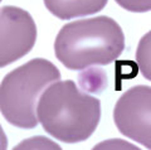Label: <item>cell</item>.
I'll use <instances>...</instances> for the list:
<instances>
[{
    "label": "cell",
    "instance_id": "obj_8",
    "mask_svg": "<svg viewBox=\"0 0 151 150\" xmlns=\"http://www.w3.org/2000/svg\"><path fill=\"white\" fill-rule=\"evenodd\" d=\"M121 8L132 13H145L151 10V0H115Z\"/></svg>",
    "mask_w": 151,
    "mask_h": 150
},
{
    "label": "cell",
    "instance_id": "obj_4",
    "mask_svg": "<svg viewBox=\"0 0 151 150\" xmlns=\"http://www.w3.org/2000/svg\"><path fill=\"white\" fill-rule=\"evenodd\" d=\"M113 121L122 135L151 149V87L127 90L115 105Z\"/></svg>",
    "mask_w": 151,
    "mask_h": 150
},
{
    "label": "cell",
    "instance_id": "obj_6",
    "mask_svg": "<svg viewBox=\"0 0 151 150\" xmlns=\"http://www.w3.org/2000/svg\"><path fill=\"white\" fill-rule=\"evenodd\" d=\"M44 5L54 17L62 20L87 17L101 12L108 0H43Z\"/></svg>",
    "mask_w": 151,
    "mask_h": 150
},
{
    "label": "cell",
    "instance_id": "obj_7",
    "mask_svg": "<svg viewBox=\"0 0 151 150\" xmlns=\"http://www.w3.org/2000/svg\"><path fill=\"white\" fill-rule=\"evenodd\" d=\"M136 62L141 74L151 81V30L140 39L136 49Z\"/></svg>",
    "mask_w": 151,
    "mask_h": 150
},
{
    "label": "cell",
    "instance_id": "obj_5",
    "mask_svg": "<svg viewBox=\"0 0 151 150\" xmlns=\"http://www.w3.org/2000/svg\"><path fill=\"white\" fill-rule=\"evenodd\" d=\"M37 25L28 12L17 6L0 10V66L5 67L24 57L34 47Z\"/></svg>",
    "mask_w": 151,
    "mask_h": 150
},
{
    "label": "cell",
    "instance_id": "obj_3",
    "mask_svg": "<svg viewBox=\"0 0 151 150\" xmlns=\"http://www.w3.org/2000/svg\"><path fill=\"white\" fill-rule=\"evenodd\" d=\"M59 79V69L44 58H34L9 72L0 86V110L5 120L20 129L35 128L42 93Z\"/></svg>",
    "mask_w": 151,
    "mask_h": 150
},
{
    "label": "cell",
    "instance_id": "obj_1",
    "mask_svg": "<svg viewBox=\"0 0 151 150\" xmlns=\"http://www.w3.org/2000/svg\"><path fill=\"white\" fill-rule=\"evenodd\" d=\"M38 119L50 136L74 144L87 140L101 119V102L81 91L73 81H57L42 93Z\"/></svg>",
    "mask_w": 151,
    "mask_h": 150
},
{
    "label": "cell",
    "instance_id": "obj_2",
    "mask_svg": "<svg viewBox=\"0 0 151 150\" xmlns=\"http://www.w3.org/2000/svg\"><path fill=\"white\" fill-rule=\"evenodd\" d=\"M125 35L110 17H94L62 27L54 42V53L64 67L73 71L107 66L124 52Z\"/></svg>",
    "mask_w": 151,
    "mask_h": 150
}]
</instances>
